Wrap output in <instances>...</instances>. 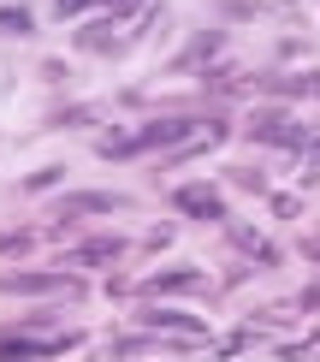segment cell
Returning a JSON list of instances; mask_svg holds the SVG:
<instances>
[{"mask_svg":"<svg viewBox=\"0 0 320 362\" xmlns=\"http://www.w3.org/2000/svg\"><path fill=\"white\" fill-rule=\"evenodd\" d=\"M71 344H83V333H6L0 362H48V356H66Z\"/></svg>","mask_w":320,"mask_h":362,"instance_id":"1","label":"cell"},{"mask_svg":"<svg viewBox=\"0 0 320 362\" xmlns=\"http://www.w3.org/2000/svg\"><path fill=\"white\" fill-rule=\"evenodd\" d=\"M136 321H143L148 333H172V339H190V344L208 339V321H196V315H184V309H155V303H143V309H136Z\"/></svg>","mask_w":320,"mask_h":362,"instance_id":"2","label":"cell"},{"mask_svg":"<svg viewBox=\"0 0 320 362\" xmlns=\"http://www.w3.org/2000/svg\"><path fill=\"white\" fill-rule=\"evenodd\" d=\"M249 137L255 143H279V148H309V125H297L291 113H255Z\"/></svg>","mask_w":320,"mask_h":362,"instance_id":"3","label":"cell"},{"mask_svg":"<svg viewBox=\"0 0 320 362\" xmlns=\"http://www.w3.org/2000/svg\"><path fill=\"white\" fill-rule=\"evenodd\" d=\"M172 208H178V214H190V220H225L220 185H178L172 190Z\"/></svg>","mask_w":320,"mask_h":362,"instance_id":"4","label":"cell"},{"mask_svg":"<svg viewBox=\"0 0 320 362\" xmlns=\"http://www.w3.org/2000/svg\"><path fill=\"white\" fill-rule=\"evenodd\" d=\"M0 291H12V297H78V279H66V274H6L0 279Z\"/></svg>","mask_w":320,"mask_h":362,"instance_id":"5","label":"cell"},{"mask_svg":"<svg viewBox=\"0 0 320 362\" xmlns=\"http://www.w3.org/2000/svg\"><path fill=\"white\" fill-rule=\"evenodd\" d=\"M59 220H83V214H113V208H131L125 196H113V190H78V196H59Z\"/></svg>","mask_w":320,"mask_h":362,"instance_id":"6","label":"cell"},{"mask_svg":"<svg viewBox=\"0 0 320 362\" xmlns=\"http://www.w3.org/2000/svg\"><path fill=\"white\" fill-rule=\"evenodd\" d=\"M184 291H208V274H202V267H172V274L143 279V297H184Z\"/></svg>","mask_w":320,"mask_h":362,"instance_id":"7","label":"cell"},{"mask_svg":"<svg viewBox=\"0 0 320 362\" xmlns=\"http://www.w3.org/2000/svg\"><path fill=\"white\" fill-rule=\"evenodd\" d=\"M225 232H232V244H237L243 255H249V262H261V267H273V262H279V250H273L267 238L255 232V226H237V220H225Z\"/></svg>","mask_w":320,"mask_h":362,"instance_id":"8","label":"cell"},{"mask_svg":"<svg viewBox=\"0 0 320 362\" xmlns=\"http://www.w3.org/2000/svg\"><path fill=\"white\" fill-rule=\"evenodd\" d=\"M119 255H125V244H119V238H95V244L71 250V255H66V267H113Z\"/></svg>","mask_w":320,"mask_h":362,"instance_id":"9","label":"cell"},{"mask_svg":"<svg viewBox=\"0 0 320 362\" xmlns=\"http://www.w3.org/2000/svg\"><path fill=\"white\" fill-rule=\"evenodd\" d=\"M213 54H220V36H196L190 48L178 54V71H196V66H202V59H213Z\"/></svg>","mask_w":320,"mask_h":362,"instance_id":"10","label":"cell"},{"mask_svg":"<svg viewBox=\"0 0 320 362\" xmlns=\"http://www.w3.org/2000/svg\"><path fill=\"white\" fill-rule=\"evenodd\" d=\"M30 30H36V18L24 6H0V36H30Z\"/></svg>","mask_w":320,"mask_h":362,"instance_id":"11","label":"cell"},{"mask_svg":"<svg viewBox=\"0 0 320 362\" xmlns=\"http://www.w3.org/2000/svg\"><path fill=\"white\" fill-rule=\"evenodd\" d=\"M279 356H285V362H320V333H309V339H297V344H285Z\"/></svg>","mask_w":320,"mask_h":362,"instance_id":"12","label":"cell"},{"mask_svg":"<svg viewBox=\"0 0 320 362\" xmlns=\"http://www.w3.org/2000/svg\"><path fill=\"white\" fill-rule=\"evenodd\" d=\"M89 6H113V0H54V18H78Z\"/></svg>","mask_w":320,"mask_h":362,"instance_id":"13","label":"cell"},{"mask_svg":"<svg viewBox=\"0 0 320 362\" xmlns=\"http://www.w3.org/2000/svg\"><path fill=\"white\" fill-rule=\"evenodd\" d=\"M273 214H279V220H297V214H302V196L279 190V196H273Z\"/></svg>","mask_w":320,"mask_h":362,"instance_id":"14","label":"cell"},{"mask_svg":"<svg viewBox=\"0 0 320 362\" xmlns=\"http://www.w3.org/2000/svg\"><path fill=\"white\" fill-rule=\"evenodd\" d=\"M279 89H291V95H320V71H309V78H285Z\"/></svg>","mask_w":320,"mask_h":362,"instance_id":"15","label":"cell"},{"mask_svg":"<svg viewBox=\"0 0 320 362\" xmlns=\"http://www.w3.org/2000/svg\"><path fill=\"white\" fill-rule=\"evenodd\" d=\"M59 173H66V167H42V173H30L24 190H48V185H59Z\"/></svg>","mask_w":320,"mask_h":362,"instance_id":"16","label":"cell"},{"mask_svg":"<svg viewBox=\"0 0 320 362\" xmlns=\"http://www.w3.org/2000/svg\"><path fill=\"white\" fill-rule=\"evenodd\" d=\"M12 250L24 255L30 250V232H0V255H12Z\"/></svg>","mask_w":320,"mask_h":362,"instance_id":"17","label":"cell"},{"mask_svg":"<svg viewBox=\"0 0 320 362\" xmlns=\"http://www.w3.org/2000/svg\"><path fill=\"white\" fill-rule=\"evenodd\" d=\"M232 185H243V190H267V178H261V173H249V167H237V173H232Z\"/></svg>","mask_w":320,"mask_h":362,"instance_id":"18","label":"cell"},{"mask_svg":"<svg viewBox=\"0 0 320 362\" xmlns=\"http://www.w3.org/2000/svg\"><path fill=\"white\" fill-rule=\"evenodd\" d=\"M136 6H143V0H113V6H107V18H113V24H119V18H131V12H136Z\"/></svg>","mask_w":320,"mask_h":362,"instance_id":"19","label":"cell"}]
</instances>
